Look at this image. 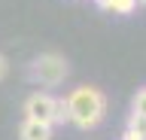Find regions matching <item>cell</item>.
<instances>
[{
	"instance_id": "cell-1",
	"label": "cell",
	"mask_w": 146,
	"mask_h": 140,
	"mask_svg": "<svg viewBox=\"0 0 146 140\" xmlns=\"http://www.w3.org/2000/svg\"><path fill=\"white\" fill-rule=\"evenodd\" d=\"M64 101H67V122H73V125L82 128V131L94 128V125L104 119V113H107V98H104V92L91 88V85L73 88Z\"/></svg>"
},
{
	"instance_id": "cell-2",
	"label": "cell",
	"mask_w": 146,
	"mask_h": 140,
	"mask_svg": "<svg viewBox=\"0 0 146 140\" xmlns=\"http://www.w3.org/2000/svg\"><path fill=\"white\" fill-rule=\"evenodd\" d=\"M27 73H31V79H34V82L46 85V88H55V85H61L64 79H67L70 67H67V61H64L61 55L49 52V55L34 58V61H31V67H27Z\"/></svg>"
},
{
	"instance_id": "cell-3",
	"label": "cell",
	"mask_w": 146,
	"mask_h": 140,
	"mask_svg": "<svg viewBox=\"0 0 146 140\" xmlns=\"http://www.w3.org/2000/svg\"><path fill=\"white\" fill-rule=\"evenodd\" d=\"M25 119L52 125V122H55V94H49V92L31 94V98L25 101Z\"/></svg>"
},
{
	"instance_id": "cell-4",
	"label": "cell",
	"mask_w": 146,
	"mask_h": 140,
	"mask_svg": "<svg viewBox=\"0 0 146 140\" xmlns=\"http://www.w3.org/2000/svg\"><path fill=\"white\" fill-rule=\"evenodd\" d=\"M18 140H52V125L25 119V122H21V128H18Z\"/></svg>"
},
{
	"instance_id": "cell-5",
	"label": "cell",
	"mask_w": 146,
	"mask_h": 140,
	"mask_svg": "<svg viewBox=\"0 0 146 140\" xmlns=\"http://www.w3.org/2000/svg\"><path fill=\"white\" fill-rule=\"evenodd\" d=\"M100 9L113 12V15H131L137 9V0H94Z\"/></svg>"
},
{
	"instance_id": "cell-6",
	"label": "cell",
	"mask_w": 146,
	"mask_h": 140,
	"mask_svg": "<svg viewBox=\"0 0 146 140\" xmlns=\"http://www.w3.org/2000/svg\"><path fill=\"white\" fill-rule=\"evenodd\" d=\"M128 131H134L137 137H146V116L131 113V119H128Z\"/></svg>"
},
{
	"instance_id": "cell-7",
	"label": "cell",
	"mask_w": 146,
	"mask_h": 140,
	"mask_svg": "<svg viewBox=\"0 0 146 140\" xmlns=\"http://www.w3.org/2000/svg\"><path fill=\"white\" fill-rule=\"evenodd\" d=\"M67 122V101L64 98H55V122L52 125H64Z\"/></svg>"
},
{
	"instance_id": "cell-8",
	"label": "cell",
	"mask_w": 146,
	"mask_h": 140,
	"mask_svg": "<svg viewBox=\"0 0 146 140\" xmlns=\"http://www.w3.org/2000/svg\"><path fill=\"white\" fill-rule=\"evenodd\" d=\"M134 113L137 116H146V88H140L134 94Z\"/></svg>"
},
{
	"instance_id": "cell-9",
	"label": "cell",
	"mask_w": 146,
	"mask_h": 140,
	"mask_svg": "<svg viewBox=\"0 0 146 140\" xmlns=\"http://www.w3.org/2000/svg\"><path fill=\"white\" fill-rule=\"evenodd\" d=\"M6 73H9V61H6L3 55H0V82L6 79Z\"/></svg>"
},
{
	"instance_id": "cell-10",
	"label": "cell",
	"mask_w": 146,
	"mask_h": 140,
	"mask_svg": "<svg viewBox=\"0 0 146 140\" xmlns=\"http://www.w3.org/2000/svg\"><path fill=\"white\" fill-rule=\"evenodd\" d=\"M140 3H146V0H137V6H140Z\"/></svg>"
},
{
	"instance_id": "cell-11",
	"label": "cell",
	"mask_w": 146,
	"mask_h": 140,
	"mask_svg": "<svg viewBox=\"0 0 146 140\" xmlns=\"http://www.w3.org/2000/svg\"><path fill=\"white\" fill-rule=\"evenodd\" d=\"M143 140H146V137H143Z\"/></svg>"
}]
</instances>
